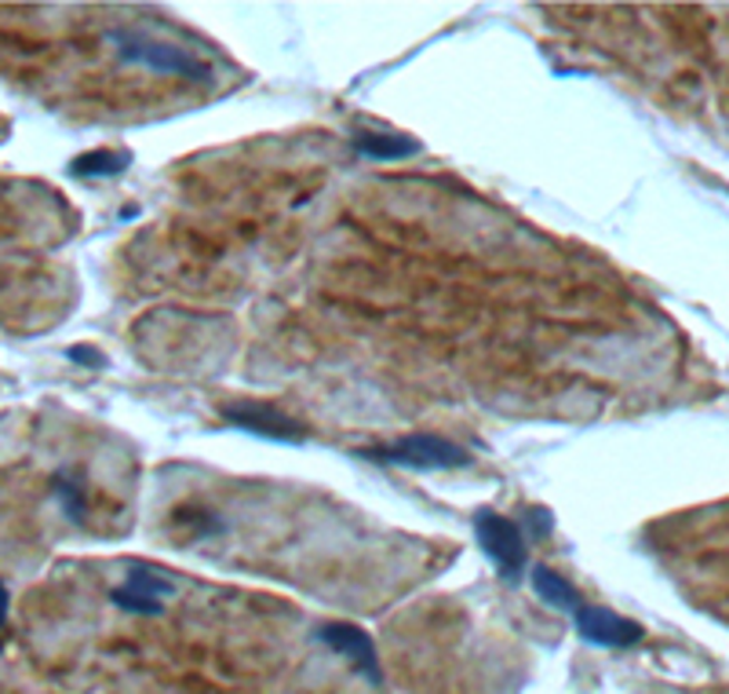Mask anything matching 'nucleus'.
I'll return each instance as SVG.
<instances>
[{"instance_id": "1", "label": "nucleus", "mask_w": 729, "mask_h": 694, "mask_svg": "<svg viewBox=\"0 0 729 694\" xmlns=\"http://www.w3.org/2000/svg\"><path fill=\"white\" fill-rule=\"evenodd\" d=\"M357 457L376 465H394V468H413V471H460L471 468L474 457L449 442L442 436H431V431H416V436H405L397 442H387V447H368L357 450Z\"/></svg>"}, {"instance_id": "2", "label": "nucleus", "mask_w": 729, "mask_h": 694, "mask_svg": "<svg viewBox=\"0 0 729 694\" xmlns=\"http://www.w3.org/2000/svg\"><path fill=\"white\" fill-rule=\"evenodd\" d=\"M110 45L117 48V56L125 62H131V67H146L154 74H168V77H187V81H197V85L211 81L208 62L190 56L187 48L157 41V37L142 33V30H114Z\"/></svg>"}, {"instance_id": "3", "label": "nucleus", "mask_w": 729, "mask_h": 694, "mask_svg": "<svg viewBox=\"0 0 729 694\" xmlns=\"http://www.w3.org/2000/svg\"><path fill=\"white\" fill-rule=\"evenodd\" d=\"M474 538H479L482 553L493 559L503 581L514 585L529 570V545L514 519L496 512H479V519H474Z\"/></svg>"}, {"instance_id": "4", "label": "nucleus", "mask_w": 729, "mask_h": 694, "mask_svg": "<svg viewBox=\"0 0 729 694\" xmlns=\"http://www.w3.org/2000/svg\"><path fill=\"white\" fill-rule=\"evenodd\" d=\"M219 417L227 421L230 428H242L248 436H259V439H270V442H282V447H303V428L299 421H292L282 410H274L267 402H230L223 405Z\"/></svg>"}, {"instance_id": "5", "label": "nucleus", "mask_w": 729, "mask_h": 694, "mask_svg": "<svg viewBox=\"0 0 729 694\" xmlns=\"http://www.w3.org/2000/svg\"><path fill=\"white\" fill-rule=\"evenodd\" d=\"M317 639H322L333 654H339V658H347L351 669L362 676L365 684L383 687V662L376 654L373 636H368L365 628H357L351 622H328L317 628Z\"/></svg>"}, {"instance_id": "6", "label": "nucleus", "mask_w": 729, "mask_h": 694, "mask_svg": "<svg viewBox=\"0 0 729 694\" xmlns=\"http://www.w3.org/2000/svg\"><path fill=\"white\" fill-rule=\"evenodd\" d=\"M573 625L588 644L609 647V651H628L634 644H642V636H646V628L639 622H631L624 614L599 607V604H580V610L573 614Z\"/></svg>"}, {"instance_id": "7", "label": "nucleus", "mask_w": 729, "mask_h": 694, "mask_svg": "<svg viewBox=\"0 0 729 694\" xmlns=\"http://www.w3.org/2000/svg\"><path fill=\"white\" fill-rule=\"evenodd\" d=\"M168 596H176V585L150 567H131L125 585L110 593L114 604L128 614H157L161 610V599H168Z\"/></svg>"}, {"instance_id": "8", "label": "nucleus", "mask_w": 729, "mask_h": 694, "mask_svg": "<svg viewBox=\"0 0 729 694\" xmlns=\"http://www.w3.org/2000/svg\"><path fill=\"white\" fill-rule=\"evenodd\" d=\"M529 581H533V593L540 596V604H548L554 610H565V614H577L580 610L577 588L569 585L562 574H554L551 567H543V563H536L533 574H529Z\"/></svg>"}, {"instance_id": "9", "label": "nucleus", "mask_w": 729, "mask_h": 694, "mask_svg": "<svg viewBox=\"0 0 729 694\" xmlns=\"http://www.w3.org/2000/svg\"><path fill=\"white\" fill-rule=\"evenodd\" d=\"M354 150L368 157V162H405V157L420 154V143L408 136H383V133H365L354 139Z\"/></svg>"}, {"instance_id": "10", "label": "nucleus", "mask_w": 729, "mask_h": 694, "mask_svg": "<svg viewBox=\"0 0 729 694\" xmlns=\"http://www.w3.org/2000/svg\"><path fill=\"white\" fill-rule=\"evenodd\" d=\"M131 165V154L125 150H91L70 162V176L77 179H114L125 176V168Z\"/></svg>"}, {"instance_id": "11", "label": "nucleus", "mask_w": 729, "mask_h": 694, "mask_svg": "<svg viewBox=\"0 0 729 694\" xmlns=\"http://www.w3.org/2000/svg\"><path fill=\"white\" fill-rule=\"evenodd\" d=\"M51 490H56L59 497V505H62V512L70 516L73 522H81L85 512H88V505H85V487L77 482L70 471H59L56 479H51Z\"/></svg>"}, {"instance_id": "12", "label": "nucleus", "mask_w": 729, "mask_h": 694, "mask_svg": "<svg viewBox=\"0 0 729 694\" xmlns=\"http://www.w3.org/2000/svg\"><path fill=\"white\" fill-rule=\"evenodd\" d=\"M66 359L77 362V365H106V359L99 355L96 348H70V351H66Z\"/></svg>"}, {"instance_id": "13", "label": "nucleus", "mask_w": 729, "mask_h": 694, "mask_svg": "<svg viewBox=\"0 0 729 694\" xmlns=\"http://www.w3.org/2000/svg\"><path fill=\"white\" fill-rule=\"evenodd\" d=\"M525 530L533 534V538H543V534L551 530V516L543 512V508H540V512H529V519H525Z\"/></svg>"}, {"instance_id": "14", "label": "nucleus", "mask_w": 729, "mask_h": 694, "mask_svg": "<svg viewBox=\"0 0 729 694\" xmlns=\"http://www.w3.org/2000/svg\"><path fill=\"white\" fill-rule=\"evenodd\" d=\"M4 622H8V585L0 581V628H4Z\"/></svg>"}, {"instance_id": "15", "label": "nucleus", "mask_w": 729, "mask_h": 694, "mask_svg": "<svg viewBox=\"0 0 729 694\" xmlns=\"http://www.w3.org/2000/svg\"><path fill=\"white\" fill-rule=\"evenodd\" d=\"M0 651H4V636H0Z\"/></svg>"}]
</instances>
